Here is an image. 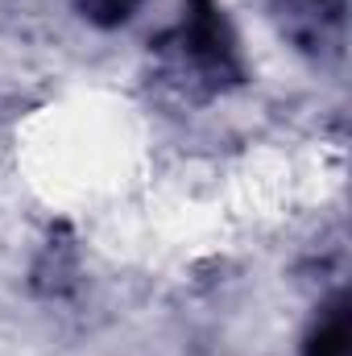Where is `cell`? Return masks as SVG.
I'll list each match as a JSON object with an SVG mask.
<instances>
[{
  "mask_svg": "<svg viewBox=\"0 0 352 356\" xmlns=\"http://www.w3.org/2000/svg\"><path fill=\"white\" fill-rule=\"evenodd\" d=\"M182 46L207 75H237V46L211 0H191L182 21Z\"/></svg>",
  "mask_w": 352,
  "mask_h": 356,
  "instance_id": "obj_1",
  "label": "cell"
},
{
  "mask_svg": "<svg viewBox=\"0 0 352 356\" xmlns=\"http://www.w3.org/2000/svg\"><path fill=\"white\" fill-rule=\"evenodd\" d=\"M307 356H349V319H344V311H336L307 340Z\"/></svg>",
  "mask_w": 352,
  "mask_h": 356,
  "instance_id": "obj_2",
  "label": "cell"
},
{
  "mask_svg": "<svg viewBox=\"0 0 352 356\" xmlns=\"http://www.w3.org/2000/svg\"><path fill=\"white\" fill-rule=\"evenodd\" d=\"M133 8H137V0H88L91 21H99V25H120Z\"/></svg>",
  "mask_w": 352,
  "mask_h": 356,
  "instance_id": "obj_3",
  "label": "cell"
}]
</instances>
